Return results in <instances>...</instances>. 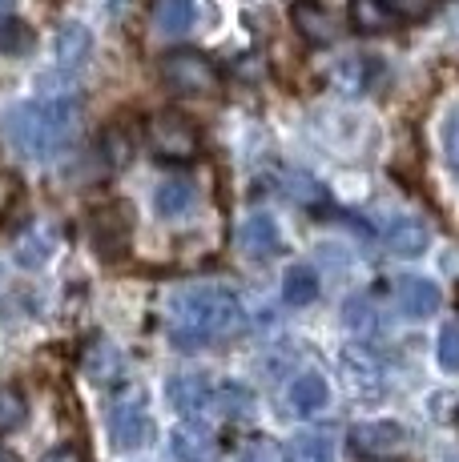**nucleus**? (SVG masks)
<instances>
[{
  "label": "nucleus",
  "mask_w": 459,
  "mask_h": 462,
  "mask_svg": "<svg viewBox=\"0 0 459 462\" xmlns=\"http://www.w3.org/2000/svg\"><path fill=\"white\" fill-rule=\"evenodd\" d=\"M81 125V101L77 97H45V101L16 105L5 117L8 145L24 162H52L61 157L77 137Z\"/></svg>",
  "instance_id": "obj_1"
},
{
  "label": "nucleus",
  "mask_w": 459,
  "mask_h": 462,
  "mask_svg": "<svg viewBox=\"0 0 459 462\" xmlns=\"http://www.w3.org/2000/svg\"><path fill=\"white\" fill-rule=\"evenodd\" d=\"M246 326V310L222 286H190L170 301V337L182 350L234 337Z\"/></svg>",
  "instance_id": "obj_2"
},
{
  "label": "nucleus",
  "mask_w": 459,
  "mask_h": 462,
  "mask_svg": "<svg viewBox=\"0 0 459 462\" xmlns=\"http://www.w3.org/2000/svg\"><path fill=\"white\" fill-rule=\"evenodd\" d=\"M105 430H109V442L129 455V450H141L154 434V422H149V411H145V394L141 390H117L105 411Z\"/></svg>",
  "instance_id": "obj_3"
},
{
  "label": "nucleus",
  "mask_w": 459,
  "mask_h": 462,
  "mask_svg": "<svg viewBox=\"0 0 459 462\" xmlns=\"http://www.w3.org/2000/svg\"><path fill=\"white\" fill-rule=\"evenodd\" d=\"M162 81L170 93L182 97H206L218 93L222 77H218V65L206 57V52H193V49H173L162 57Z\"/></svg>",
  "instance_id": "obj_4"
},
{
  "label": "nucleus",
  "mask_w": 459,
  "mask_h": 462,
  "mask_svg": "<svg viewBox=\"0 0 459 462\" xmlns=\"http://www.w3.org/2000/svg\"><path fill=\"white\" fill-rule=\"evenodd\" d=\"M145 141H149V149H154V157L173 162V165H185V162H193V157L201 153L198 129H193L190 121H185L182 113H173V109H162V113L149 117Z\"/></svg>",
  "instance_id": "obj_5"
},
{
  "label": "nucleus",
  "mask_w": 459,
  "mask_h": 462,
  "mask_svg": "<svg viewBox=\"0 0 459 462\" xmlns=\"http://www.w3.org/2000/svg\"><path fill=\"white\" fill-rule=\"evenodd\" d=\"M411 434L403 430L399 422H363L351 430V450L363 458H399L407 455Z\"/></svg>",
  "instance_id": "obj_6"
},
{
  "label": "nucleus",
  "mask_w": 459,
  "mask_h": 462,
  "mask_svg": "<svg viewBox=\"0 0 459 462\" xmlns=\"http://www.w3.org/2000/svg\"><path fill=\"white\" fill-rule=\"evenodd\" d=\"M93 245L105 257H121L129 245V209L126 206H101L93 209Z\"/></svg>",
  "instance_id": "obj_7"
},
{
  "label": "nucleus",
  "mask_w": 459,
  "mask_h": 462,
  "mask_svg": "<svg viewBox=\"0 0 459 462\" xmlns=\"http://www.w3.org/2000/svg\"><path fill=\"white\" fill-rule=\"evenodd\" d=\"M290 21H295V29L303 32V41L319 44V49H323V44L339 41V21L326 13L319 0H295V8H290Z\"/></svg>",
  "instance_id": "obj_8"
},
{
  "label": "nucleus",
  "mask_w": 459,
  "mask_h": 462,
  "mask_svg": "<svg viewBox=\"0 0 459 462\" xmlns=\"http://www.w3.org/2000/svg\"><path fill=\"white\" fill-rule=\"evenodd\" d=\"M238 245H242V254L254 257V262H267V257H275L282 250V237H278L275 217H267V213H254V217H246L242 229H238Z\"/></svg>",
  "instance_id": "obj_9"
},
{
  "label": "nucleus",
  "mask_w": 459,
  "mask_h": 462,
  "mask_svg": "<svg viewBox=\"0 0 459 462\" xmlns=\"http://www.w3.org/2000/svg\"><path fill=\"white\" fill-rule=\"evenodd\" d=\"M395 298H399V310L407 318H431L439 310V286L431 278H419V273H415V278H399L395 282Z\"/></svg>",
  "instance_id": "obj_10"
},
{
  "label": "nucleus",
  "mask_w": 459,
  "mask_h": 462,
  "mask_svg": "<svg viewBox=\"0 0 459 462\" xmlns=\"http://www.w3.org/2000/svg\"><path fill=\"white\" fill-rule=\"evenodd\" d=\"M170 402L185 419H198L206 406H214V390L198 374H178V378H170Z\"/></svg>",
  "instance_id": "obj_11"
},
{
  "label": "nucleus",
  "mask_w": 459,
  "mask_h": 462,
  "mask_svg": "<svg viewBox=\"0 0 459 462\" xmlns=\"http://www.w3.org/2000/svg\"><path fill=\"white\" fill-rule=\"evenodd\" d=\"M16 265H24V270H41V265L52 257L57 250V229L52 226H29L21 237H16Z\"/></svg>",
  "instance_id": "obj_12"
},
{
  "label": "nucleus",
  "mask_w": 459,
  "mask_h": 462,
  "mask_svg": "<svg viewBox=\"0 0 459 462\" xmlns=\"http://www.w3.org/2000/svg\"><path fill=\"white\" fill-rule=\"evenodd\" d=\"M399 21L403 16L391 0H351V24L359 32H391Z\"/></svg>",
  "instance_id": "obj_13"
},
{
  "label": "nucleus",
  "mask_w": 459,
  "mask_h": 462,
  "mask_svg": "<svg viewBox=\"0 0 459 462\" xmlns=\"http://www.w3.org/2000/svg\"><path fill=\"white\" fill-rule=\"evenodd\" d=\"M193 201H198V189H193L190 177H165L154 193V206L162 217H185L193 209Z\"/></svg>",
  "instance_id": "obj_14"
},
{
  "label": "nucleus",
  "mask_w": 459,
  "mask_h": 462,
  "mask_svg": "<svg viewBox=\"0 0 459 462\" xmlns=\"http://www.w3.org/2000/svg\"><path fill=\"white\" fill-rule=\"evenodd\" d=\"M387 250L399 257H419L427 250V226L419 217H395L387 226Z\"/></svg>",
  "instance_id": "obj_15"
},
{
  "label": "nucleus",
  "mask_w": 459,
  "mask_h": 462,
  "mask_svg": "<svg viewBox=\"0 0 459 462\" xmlns=\"http://www.w3.org/2000/svg\"><path fill=\"white\" fill-rule=\"evenodd\" d=\"M326 398H331V386H326L323 374H298L295 382H290V406H295L298 414H314L326 406Z\"/></svg>",
  "instance_id": "obj_16"
},
{
  "label": "nucleus",
  "mask_w": 459,
  "mask_h": 462,
  "mask_svg": "<svg viewBox=\"0 0 459 462\" xmlns=\"http://www.w3.org/2000/svg\"><path fill=\"white\" fill-rule=\"evenodd\" d=\"M193 16H198L193 0H157V8H154V24L162 37H182V32H190Z\"/></svg>",
  "instance_id": "obj_17"
},
{
  "label": "nucleus",
  "mask_w": 459,
  "mask_h": 462,
  "mask_svg": "<svg viewBox=\"0 0 459 462\" xmlns=\"http://www.w3.org/2000/svg\"><path fill=\"white\" fill-rule=\"evenodd\" d=\"M286 462H334V442L319 430L295 434L286 442Z\"/></svg>",
  "instance_id": "obj_18"
},
{
  "label": "nucleus",
  "mask_w": 459,
  "mask_h": 462,
  "mask_svg": "<svg viewBox=\"0 0 459 462\" xmlns=\"http://www.w3.org/2000/svg\"><path fill=\"white\" fill-rule=\"evenodd\" d=\"M89 32L81 29V24H65V29L57 32V65L65 69H77V65H85V57H89Z\"/></svg>",
  "instance_id": "obj_19"
},
{
  "label": "nucleus",
  "mask_w": 459,
  "mask_h": 462,
  "mask_svg": "<svg viewBox=\"0 0 459 462\" xmlns=\"http://www.w3.org/2000/svg\"><path fill=\"white\" fill-rule=\"evenodd\" d=\"M314 298H319V278H314V270L295 265V270L286 273V282H282V301H286V306H311Z\"/></svg>",
  "instance_id": "obj_20"
},
{
  "label": "nucleus",
  "mask_w": 459,
  "mask_h": 462,
  "mask_svg": "<svg viewBox=\"0 0 459 462\" xmlns=\"http://www.w3.org/2000/svg\"><path fill=\"white\" fill-rule=\"evenodd\" d=\"M173 458L178 462H206L210 458V439L193 422H185L182 430H173Z\"/></svg>",
  "instance_id": "obj_21"
},
{
  "label": "nucleus",
  "mask_w": 459,
  "mask_h": 462,
  "mask_svg": "<svg viewBox=\"0 0 459 462\" xmlns=\"http://www.w3.org/2000/svg\"><path fill=\"white\" fill-rule=\"evenodd\" d=\"M342 366H347V374H355L363 386H375L379 378H383V362H379V354H370L367 346H351L347 354H342Z\"/></svg>",
  "instance_id": "obj_22"
},
{
  "label": "nucleus",
  "mask_w": 459,
  "mask_h": 462,
  "mask_svg": "<svg viewBox=\"0 0 459 462\" xmlns=\"http://www.w3.org/2000/svg\"><path fill=\"white\" fill-rule=\"evenodd\" d=\"M24 419H29V402L16 386H0V434L21 430Z\"/></svg>",
  "instance_id": "obj_23"
},
{
  "label": "nucleus",
  "mask_w": 459,
  "mask_h": 462,
  "mask_svg": "<svg viewBox=\"0 0 459 462\" xmlns=\"http://www.w3.org/2000/svg\"><path fill=\"white\" fill-rule=\"evenodd\" d=\"M436 362L447 374H459V322H447L436 342Z\"/></svg>",
  "instance_id": "obj_24"
},
{
  "label": "nucleus",
  "mask_w": 459,
  "mask_h": 462,
  "mask_svg": "<svg viewBox=\"0 0 459 462\" xmlns=\"http://www.w3.org/2000/svg\"><path fill=\"white\" fill-rule=\"evenodd\" d=\"M444 162L459 173V109H452L444 121Z\"/></svg>",
  "instance_id": "obj_25"
},
{
  "label": "nucleus",
  "mask_w": 459,
  "mask_h": 462,
  "mask_svg": "<svg viewBox=\"0 0 459 462\" xmlns=\"http://www.w3.org/2000/svg\"><path fill=\"white\" fill-rule=\"evenodd\" d=\"M29 44H33V37L21 29V24H16V21H5V29H0V49H5V52H24Z\"/></svg>",
  "instance_id": "obj_26"
},
{
  "label": "nucleus",
  "mask_w": 459,
  "mask_h": 462,
  "mask_svg": "<svg viewBox=\"0 0 459 462\" xmlns=\"http://www.w3.org/2000/svg\"><path fill=\"white\" fill-rule=\"evenodd\" d=\"M16 201V177L13 173H0V213Z\"/></svg>",
  "instance_id": "obj_27"
},
{
  "label": "nucleus",
  "mask_w": 459,
  "mask_h": 462,
  "mask_svg": "<svg viewBox=\"0 0 459 462\" xmlns=\"http://www.w3.org/2000/svg\"><path fill=\"white\" fill-rule=\"evenodd\" d=\"M41 462H89V458H85L77 447H57V450H49Z\"/></svg>",
  "instance_id": "obj_28"
},
{
  "label": "nucleus",
  "mask_w": 459,
  "mask_h": 462,
  "mask_svg": "<svg viewBox=\"0 0 459 462\" xmlns=\"http://www.w3.org/2000/svg\"><path fill=\"white\" fill-rule=\"evenodd\" d=\"M0 462H21V458H16V455H13V450H8V447H0Z\"/></svg>",
  "instance_id": "obj_29"
}]
</instances>
